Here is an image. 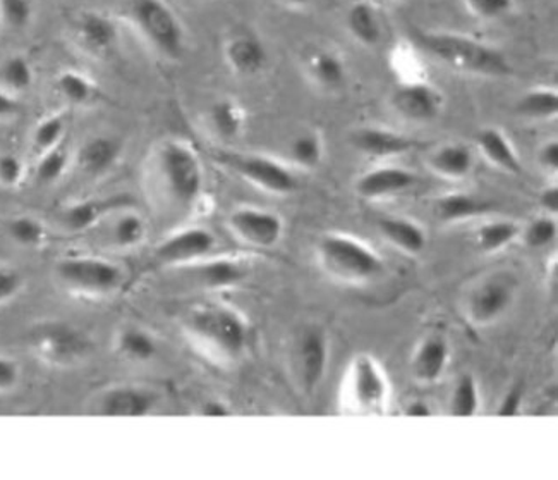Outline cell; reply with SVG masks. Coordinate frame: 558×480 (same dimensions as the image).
I'll return each mask as SVG.
<instances>
[{
    "label": "cell",
    "instance_id": "2e32d148",
    "mask_svg": "<svg viewBox=\"0 0 558 480\" xmlns=\"http://www.w3.org/2000/svg\"><path fill=\"white\" fill-rule=\"evenodd\" d=\"M223 61L232 74L239 77H255L270 64L267 44L250 29L232 32L223 41Z\"/></svg>",
    "mask_w": 558,
    "mask_h": 480
},
{
    "label": "cell",
    "instance_id": "484cf974",
    "mask_svg": "<svg viewBox=\"0 0 558 480\" xmlns=\"http://www.w3.org/2000/svg\"><path fill=\"white\" fill-rule=\"evenodd\" d=\"M428 167L444 180L462 181L473 172L474 154L464 143H444L429 152Z\"/></svg>",
    "mask_w": 558,
    "mask_h": 480
},
{
    "label": "cell",
    "instance_id": "d4e9b609",
    "mask_svg": "<svg viewBox=\"0 0 558 480\" xmlns=\"http://www.w3.org/2000/svg\"><path fill=\"white\" fill-rule=\"evenodd\" d=\"M345 28L360 46L377 47L384 38L380 11L372 0H356L345 13Z\"/></svg>",
    "mask_w": 558,
    "mask_h": 480
},
{
    "label": "cell",
    "instance_id": "6da1fadb",
    "mask_svg": "<svg viewBox=\"0 0 558 480\" xmlns=\"http://www.w3.org/2000/svg\"><path fill=\"white\" fill-rule=\"evenodd\" d=\"M146 181L151 192L175 211L190 212L205 190V169L198 152L184 140L158 143L146 163Z\"/></svg>",
    "mask_w": 558,
    "mask_h": 480
},
{
    "label": "cell",
    "instance_id": "9c48e42d",
    "mask_svg": "<svg viewBox=\"0 0 558 480\" xmlns=\"http://www.w3.org/2000/svg\"><path fill=\"white\" fill-rule=\"evenodd\" d=\"M219 163L268 195H292L300 187L294 167L271 155L220 152Z\"/></svg>",
    "mask_w": 558,
    "mask_h": 480
},
{
    "label": "cell",
    "instance_id": "e0dca14e",
    "mask_svg": "<svg viewBox=\"0 0 558 480\" xmlns=\"http://www.w3.org/2000/svg\"><path fill=\"white\" fill-rule=\"evenodd\" d=\"M351 143L360 154L380 160L396 159L420 148V140L385 127L357 128Z\"/></svg>",
    "mask_w": 558,
    "mask_h": 480
},
{
    "label": "cell",
    "instance_id": "f1b7e54d",
    "mask_svg": "<svg viewBox=\"0 0 558 480\" xmlns=\"http://www.w3.org/2000/svg\"><path fill=\"white\" fill-rule=\"evenodd\" d=\"M207 122L217 139L232 142L246 130L247 112L235 98L222 97L211 104L207 112Z\"/></svg>",
    "mask_w": 558,
    "mask_h": 480
},
{
    "label": "cell",
    "instance_id": "6f0895ef",
    "mask_svg": "<svg viewBox=\"0 0 558 480\" xmlns=\"http://www.w3.org/2000/svg\"><path fill=\"white\" fill-rule=\"evenodd\" d=\"M384 2H399V0H384Z\"/></svg>",
    "mask_w": 558,
    "mask_h": 480
},
{
    "label": "cell",
    "instance_id": "f546056e",
    "mask_svg": "<svg viewBox=\"0 0 558 480\" xmlns=\"http://www.w3.org/2000/svg\"><path fill=\"white\" fill-rule=\"evenodd\" d=\"M113 351L130 363H148L158 355V343L150 331L126 326L113 338Z\"/></svg>",
    "mask_w": 558,
    "mask_h": 480
},
{
    "label": "cell",
    "instance_id": "30bf717a",
    "mask_svg": "<svg viewBox=\"0 0 558 480\" xmlns=\"http://www.w3.org/2000/svg\"><path fill=\"white\" fill-rule=\"evenodd\" d=\"M519 281L512 273H495L471 289L465 301V317L474 326L494 324L512 309L518 298Z\"/></svg>",
    "mask_w": 558,
    "mask_h": 480
},
{
    "label": "cell",
    "instance_id": "d590c367",
    "mask_svg": "<svg viewBox=\"0 0 558 480\" xmlns=\"http://www.w3.org/2000/svg\"><path fill=\"white\" fill-rule=\"evenodd\" d=\"M68 127H70V116L65 110H57V112L41 118L33 128L32 136H29V148L33 154L38 157V155L62 145Z\"/></svg>",
    "mask_w": 558,
    "mask_h": 480
},
{
    "label": "cell",
    "instance_id": "60d3db41",
    "mask_svg": "<svg viewBox=\"0 0 558 480\" xmlns=\"http://www.w3.org/2000/svg\"><path fill=\"white\" fill-rule=\"evenodd\" d=\"M8 235L23 249H40L49 240L47 226L33 216H16L8 220Z\"/></svg>",
    "mask_w": 558,
    "mask_h": 480
},
{
    "label": "cell",
    "instance_id": "1f68e13d",
    "mask_svg": "<svg viewBox=\"0 0 558 480\" xmlns=\"http://www.w3.org/2000/svg\"><path fill=\"white\" fill-rule=\"evenodd\" d=\"M53 88L59 97L64 98V103L74 107H85L97 103L98 94H100L98 83L94 77L86 74L85 71L73 70V68L57 73Z\"/></svg>",
    "mask_w": 558,
    "mask_h": 480
},
{
    "label": "cell",
    "instance_id": "4fadbf2b",
    "mask_svg": "<svg viewBox=\"0 0 558 480\" xmlns=\"http://www.w3.org/2000/svg\"><path fill=\"white\" fill-rule=\"evenodd\" d=\"M227 228L244 244L255 249H274L282 240L286 225L282 217L268 208L244 205L227 217Z\"/></svg>",
    "mask_w": 558,
    "mask_h": 480
},
{
    "label": "cell",
    "instance_id": "8d00e7d4",
    "mask_svg": "<svg viewBox=\"0 0 558 480\" xmlns=\"http://www.w3.org/2000/svg\"><path fill=\"white\" fill-rule=\"evenodd\" d=\"M515 112L531 121H548L558 115V92L554 86H534L515 104Z\"/></svg>",
    "mask_w": 558,
    "mask_h": 480
},
{
    "label": "cell",
    "instance_id": "7a4b0ae2",
    "mask_svg": "<svg viewBox=\"0 0 558 480\" xmlns=\"http://www.w3.org/2000/svg\"><path fill=\"white\" fill-rule=\"evenodd\" d=\"M409 40L426 58L458 73L483 77H506L514 73V68L502 50L464 33L413 28Z\"/></svg>",
    "mask_w": 558,
    "mask_h": 480
},
{
    "label": "cell",
    "instance_id": "52a82bcc",
    "mask_svg": "<svg viewBox=\"0 0 558 480\" xmlns=\"http://www.w3.org/2000/svg\"><path fill=\"white\" fill-rule=\"evenodd\" d=\"M56 277L71 295L104 298L122 288L124 271L101 256L71 255L57 262Z\"/></svg>",
    "mask_w": 558,
    "mask_h": 480
},
{
    "label": "cell",
    "instance_id": "f907efd6",
    "mask_svg": "<svg viewBox=\"0 0 558 480\" xmlns=\"http://www.w3.org/2000/svg\"><path fill=\"white\" fill-rule=\"evenodd\" d=\"M538 164L546 172H555L558 169V142L555 139L546 140L538 148Z\"/></svg>",
    "mask_w": 558,
    "mask_h": 480
},
{
    "label": "cell",
    "instance_id": "9f6ffc18",
    "mask_svg": "<svg viewBox=\"0 0 558 480\" xmlns=\"http://www.w3.org/2000/svg\"><path fill=\"white\" fill-rule=\"evenodd\" d=\"M280 4L291 9H306L315 2V0H279Z\"/></svg>",
    "mask_w": 558,
    "mask_h": 480
},
{
    "label": "cell",
    "instance_id": "b9f144b4",
    "mask_svg": "<svg viewBox=\"0 0 558 480\" xmlns=\"http://www.w3.org/2000/svg\"><path fill=\"white\" fill-rule=\"evenodd\" d=\"M71 154L64 145L52 148V151L45 152L38 155L37 166H35V178L38 183L50 187V184L59 183L64 178L65 172L70 171Z\"/></svg>",
    "mask_w": 558,
    "mask_h": 480
},
{
    "label": "cell",
    "instance_id": "db71d44e",
    "mask_svg": "<svg viewBox=\"0 0 558 480\" xmlns=\"http://www.w3.org/2000/svg\"><path fill=\"white\" fill-rule=\"evenodd\" d=\"M231 413V407L219 398L207 399V401L199 407V416L203 417H229Z\"/></svg>",
    "mask_w": 558,
    "mask_h": 480
},
{
    "label": "cell",
    "instance_id": "74e56055",
    "mask_svg": "<svg viewBox=\"0 0 558 480\" xmlns=\"http://www.w3.org/2000/svg\"><path fill=\"white\" fill-rule=\"evenodd\" d=\"M519 237H521V228L514 220H489L474 231V243L480 252L494 255L506 250Z\"/></svg>",
    "mask_w": 558,
    "mask_h": 480
},
{
    "label": "cell",
    "instance_id": "5b68a950",
    "mask_svg": "<svg viewBox=\"0 0 558 480\" xmlns=\"http://www.w3.org/2000/svg\"><path fill=\"white\" fill-rule=\"evenodd\" d=\"M316 253L324 269L345 281H369L384 271V259L368 243L344 232H328Z\"/></svg>",
    "mask_w": 558,
    "mask_h": 480
},
{
    "label": "cell",
    "instance_id": "603a6c76",
    "mask_svg": "<svg viewBox=\"0 0 558 480\" xmlns=\"http://www.w3.org/2000/svg\"><path fill=\"white\" fill-rule=\"evenodd\" d=\"M450 346L444 336L432 334L421 339L411 359V372L421 384H435L446 374Z\"/></svg>",
    "mask_w": 558,
    "mask_h": 480
},
{
    "label": "cell",
    "instance_id": "f35d334b",
    "mask_svg": "<svg viewBox=\"0 0 558 480\" xmlns=\"http://www.w3.org/2000/svg\"><path fill=\"white\" fill-rule=\"evenodd\" d=\"M33 83H35V68L25 53L8 56L0 64V85L16 97L32 91Z\"/></svg>",
    "mask_w": 558,
    "mask_h": 480
},
{
    "label": "cell",
    "instance_id": "277c9868",
    "mask_svg": "<svg viewBox=\"0 0 558 480\" xmlns=\"http://www.w3.org/2000/svg\"><path fill=\"white\" fill-rule=\"evenodd\" d=\"M122 20L167 61H179L186 52V29L166 0H124Z\"/></svg>",
    "mask_w": 558,
    "mask_h": 480
},
{
    "label": "cell",
    "instance_id": "3957f363",
    "mask_svg": "<svg viewBox=\"0 0 558 480\" xmlns=\"http://www.w3.org/2000/svg\"><path fill=\"white\" fill-rule=\"evenodd\" d=\"M187 338L217 362L243 359L250 343V327L238 310L226 305H205L191 310L184 321Z\"/></svg>",
    "mask_w": 558,
    "mask_h": 480
},
{
    "label": "cell",
    "instance_id": "4316f807",
    "mask_svg": "<svg viewBox=\"0 0 558 480\" xmlns=\"http://www.w3.org/2000/svg\"><path fill=\"white\" fill-rule=\"evenodd\" d=\"M477 148L492 166L507 175H521L522 160L518 151L502 130L495 127L483 128L476 136Z\"/></svg>",
    "mask_w": 558,
    "mask_h": 480
},
{
    "label": "cell",
    "instance_id": "e575fe53",
    "mask_svg": "<svg viewBox=\"0 0 558 480\" xmlns=\"http://www.w3.org/2000/svg\"><path fill=\"white\" fill-rule=\"evenodd\" d=\"M148 235V226L142 214L130 211V207L118 212V217L110 225L109 240L113 249L133 250L138 249Z\"/></svg>",
    "mask_w": 558,
    "mask_h": 480
},
{
    "label": "cell",
    "instance_id": "7402d4cb",
    "mask_svg": "<svg viewBox=\"0 0 558 480\" xmlns=\"http://www.w3.org/2000/svg\"><path fill=\"white\" fill-rule=\"evenodd\" d=\"M133 204L130 196L110 195L107 199H85L74 204L68 205L61 212V225L65 231L86 232L95 226L100 225L101 220L118 214L122 208H128Z\"/></svg>",
    "mask_w": 558,
    "mask_h": 480
},
{
    "label": "cell",
    "instance_id": "7dc6e473",
    "mask_svg": "<svg viewBox=\"0 0 558 480\" xmlns=\"http://www.w3.org/2000/svg\"><path fill=\"white\" fill-rule=\"evenodd\" d=\"M26 178V164L13 152H0V188L13 190Z\"/></svg>",
    "mask_w": 558,
    "mask_h": 480
},
{
    "label": "cell",
    "instance_id": "7bdbcfd3",
    "mask_svg": "<svg viewBox=\"0 0 558 480\" xmlns=\"http://www.w3.org/2000/svg\"><path fill=\"white\" fill-rule=\"evenodd\" d=\"M35 20L33 0H0V23L11 32H25Z\"/></svg>",
    "mask_w": 558,
    "mask_h": 480
},
{
    "label": "cell",
    "instance_id": "d6a6232c",
    "mask_svg": "<svg viewBox=\"0 0 558 480\" xmlns=\"http://www.w3.org/2000/svg\"><path fill=\"white\" fill-rule=\"evenodd\" d=\"M390 70L397 83L425 82L428 80L426 56L411 40L397 41L389 53Z\"/></svg>",
    "mask_w": 558,
    "mask_h": 480
},
{
    "label": "cell",
    "instance_id": "836d02e7",
    "mask_svg": "<svg viewBox=\"0 0 558 480\" xmlns=\"http://www.w3.org/2000/svg\"><path fill=\"white\" fill-rule=\"evenodd\" d=\"M289 166L312 171L320 167L325 157V142L318 130H303L292 136L288 145Z\"/></svg>",
    "mask_w": 558,
    "mask_h": 480
},
{
    "label": "cell",
    "instance_id": "7c38bea8",
    "mask_svg": "<svg viewBox=\"0 0 558 480\" xmlns=\"http://www.w3.org/2000/svg\"><path fill=\"white\" fill-rule=\"evenodd\" d=\"M328 360H330V341H328L327 331L316 324L304 327L295 339L292 363H294L298 383L307 395L315 393L324 383Z\"/></svg>",
    "mask_w": 558,
    "mask_h": 480
},
{
    "label": "cell",
    "instance_id": "ee69618b",
    "mask_svg": "<svg viewBox=\"0 0 558 480\" xmlns=\"http://www.w3.org/2000/svg\"><path fill=\"white\" fill-rule=\"evenodd\" d=\"M557 220L554 216L536 217L522 231V240L530 250H543L550 247L557 238Z\"/></svg>",
    "mask_w": 558,
    "mask_h": 480
},
{
    "label": "cell",
    "instance_id": "5bb4252c",
    "mask_svg": "<svg viewBox=\"0 0 558 480\" xmlns=\"http://www.w3.org/2000/svg\"><path fill=\"white\" fill-rule=\"evenodd\" d=\"M217 247V238L207 228L181 229L155 247L154 262L160 267H184L207 259Z\"/></svg>",
    "mask_w": 558,
    "mask_h": 480
},
{
    "label": "cell",
    "instance_id": "ba28073f",
    "mask_svg": "<svg viewBox=\"0 0 558 480\" xmlns=\"http://www.w3.org/2000/svg\"><path fill=\"white\" fill-rule=\"evenodd\" d=\"M94 348L88 334L70 322L47 321L29 331V350L45 365L73 367Z\"/></svg>",
    "mask_w": 558,
    "mask_h": 480
},
{
    "label": "cell",
    "instance_id": "83f0119b",
    "mask_svg": "<svg viewBox=\"0 0 558 480\" xmlns=\"http://www.w3.org/2000/svg\"><path fill=\"white\" fill-rule=\"evenodd\" d=\"M381 237L408 255H420L426 249L428 235L416 220L402 216L381 217L378 220Z\"/></svg>",
    "mask_w": 558,
    "mask_h": 480
},
{
    "label": "cell",
    "instance_id": "44dd1931",
    "mask_svg": "<svg viewBox=\"0 0 558 480\" xmlns=\"http://www.w3.org/2000/svg\"><path fill=\"white\" fill-rule=\"evenodd\" d=\"M416 184V172L409 171L402 166L385 164L363 172L354 183V190L361 199L384 200L402 195L413 190Z\"/></svg>",
    "mask_w": 558,
    "mask_h": 480
},
{
    "label": "cell",
    "instance_id": "8fae6325",
    "mask_svg": "<svg viewBox=\"0 0 558 480\" xmlns=\"http://www.w3.org/2000/svg\"><path fill=\"white\" fill-rule=\"evenodd\" d=\"M71 33L77 49L98 61L112 58L121 44L118 20L112 14L104 13L98 9L80 11L74 16Z\"/></svg>",
    "mask_w": 558,
    "mask_h": 480
},
{
    "label": "cell",
    "instance_id": "f6af8a7d",
    "mask_svg": "<svg viewBox=\"0 0 558 480\" xmlns=\"http://www.w3.org/2000/svg\"><path fill=\"white\" fill-rule=\"evenodd\" d=\"M465 11L476 20L495 21L509 16L515 8V0H462Z\"/></svg>",
    "mask_w": 558,
    "mask_h": 480
},
{
    "label": "cell",
    "instance_id": "681fc988",
    "mask_svg": "<svg viewBox=\"0 0 558 480\" xmlns=\"http://www.w3.org/2000/svg\"><path fill=\"white\" fill-rule=\"evenodd\" d=\"M524 395H526V387L524 383L512 384L506 391V395L500 399V405L497 408L498 417H515L521 411L522 404H524Z\"/></svg>",
    "mask_w": 558,
    "mask_h": 480
},
{
    "label": "cell",
    "instance_id": "4dcf8cb0",
    "mask_svg": "<svg viewBox=\"0 0 558 480\" xmlns=\"http://www.w3.org/2000/svg\"><path fill=\"white\" fill-rule=\"evenodd\" d=\"M492 208L488 200L468 192H452L435 202V214L447 225L483 216Z\"/></svg>",
    "mask_w": 558,
    "mask_h": 480
},
{
    "label": "cell",
    "instance_id": "cb8c5ba5",
    "mask_svg": "<svg viewBox=\"0 0 558 480\" xmlns=\"http://www.w3.org/2000/svg\"><path fill=\"white\" fill-rule=\"evenodd\" d=\"M195 285L205 289H231L241 285L247 277L246 265L234 259H214V261L195 262L187 269Z\"/></svg>",
    "mask_w": 558,
    "mask_h": 480
},
{
    "label": "cell",
    "instance_id": "d6986e66",
    "mask_svg": "<svg viewBox=\"0 0 558 480\" xmlns=\"http://www.w3.org/2000/svg\"><path fill=\"white\" fill-rule=\"evenodd\" d=\"M301 70L320 91L339 92L348 83V61L332 47H313L303 53Z\"/></svg>",
    "mask_w": 558,
    "mask_h": 480
},
{
    "label": "cell",
    "instance_id": "9a60e30c",
    "mask_svg": "<svg viewBox=\"0 0 558 480\" xmlns=\"http://www.w3.org/2000/svg\"><path fill=\"white\" fill-rule=\"evenodd\" d=\"M393 110L401 118L413 122H432L440 118L446 109V95L425 82L397 83V88L390 97Z\"/></svg>",
    "mask_w": 558,
    "mask_h": 480
},
{
    "label": "cell",
    "instance_id": "11a10c76",
    "mask_svg": "<svg viewBox=\"0 0 558 480\" xmlns=\"http://www.w3.org/2000/svg\"><path fill=\"white\" fill-rule=\"evenodd\" d=\"M404 413L408 417H429L432 407L426 404L425 399H413L411 404L405 405Z\"/></svg>",
    "mask_w": 558,
    "mask_h": 480
},
{
    "label": "cell",
    "instance_id": "c3c4849f",
    "mask_svg": "<svg viewBox=\"0 0 558 480\" xmlns=\"http://www.w3.org/2000/svg\"><path fill=\"white\" fill-rule=\"evenodd\" d=\"M21 383V367L13 357L0 355V395L13 393Z\"/></svg>",
    "mask_w": 558,
    "mask_h": 480
},
{
    "label": "cell",
    "instance_id": "f5cc1de1",
    "mask_svg": "<svg viewBox=\"0 0 558 480\" xmlns=\"http://www.w3.org/2000/svg\"><path fill=\"white\" fill-rule=\"evenodd\" d=\"M539 207L548 214L555 216L558 208V190L557 184H548L539 192Z\"/></svg>",
    "mask_w": 558,
    "mask_h": 480
},
{
    "label": "cell",
    "instance_id": "bcb514c9",
    "mask_svg": "<svg viewBox=\"0 0 558 480\" xmlns=\"http://www.w3.org/2000/svg\"><path fill=\"white\" fill-rule=\"evenodd\" d=\"M25 289V274L16 265L0 262V307L8 305Z\"/></svg>",
    "mask_w": 558,
    "mask_h": 480
},
{
    "label": "cell",
    "instance_id": "8992f818",
    "mask_svg": "<svg viewBox=\"0 0 558 480\" xmlns=\"http://www.w3.org/2000/svg\"><path fill=\"white\" fill-rule=\"evenodd\" d=\"M390 383L380 363L368 353L352 359L342 386V405L357 416H384L389 410Z\"/></svg>",
    "mask_w": 558,
    "mask_h": 480
},
{
    "label": "cell",
    "instance_id": "816d5d0a",
    "mask_svg": "<svg viewBox=\"0 0 558 480\" xmlns=\"http://www.w3.org/2000/svg\"><path fill=\"white\" fill-rule=\"evenodd\" d=\"M20 100L16 95L5 91L4 86L0 85V121H8L20 115Z\"/></svg>",
    "mask_w": 558,
    "mask_h": 480
},
{
    "label": "cell",
    "instance_id": "ab89813d",
    "mask_svg": "<svg viewBox=\"0 0 558 480\" xmlns=\"http://www.w3.org/2000/svg\"><path fill=\"white\" fill-rule=\"evenodd\" d=\"M482 407L480 384L473 374H462L450 395L449 411L453 417H474Z\"/></svg>",
    "mask_w": 558,
    "mask_h": 480
},
{
    "label": "cell",
    "instance_id": "ffe728a7",
    "mask_svg": "<svg viewBox=\"0 0 558 480\" xmlns=\"http://www.w3.org/2000/svg\"><path fill=\"white\" fill-rule=\"evenodd\" d=\"M124 142L118 135L100 133L89 136L76 152V166L89 180L106 178L121 163Z\"/></svg>",
    "mask_w": 558,
    "mask_h": 480
},
{
    "label": "cell",
    "instance_id": "ac0fdd59",
    "mask_svg": "<svg viewBox=\"0 0 558 480\" xmlns=\"http://www.w3.org/2000/svg\"><path fill=\"white\" fill-rule=\"evenodd\" d=\"M157 393L138 384H121L104 391L98 398L97 411L106 417H145L158 407Z\"/></svg>",
    "mask_w": 558,
    "mask_h": 480
}]
</instances>
